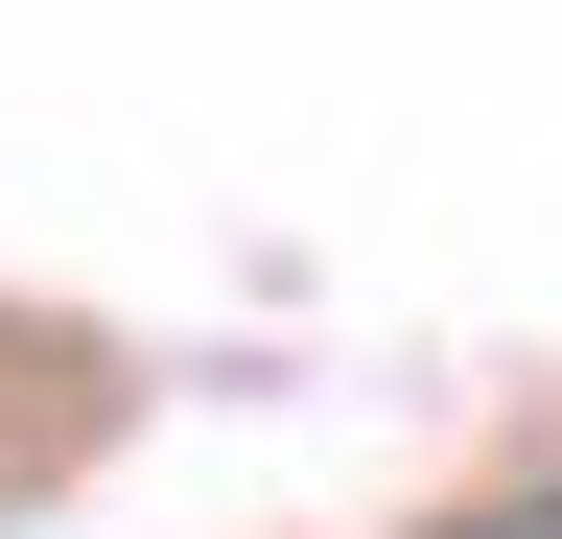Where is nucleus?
Segmentation results:
<instances>
[{"instance_id":"nucleus-1","label":"nucleus","mask_w":562,"mask_h":539,"mask_svg":"<svg viewBox=\"0 0 562 539\" xmlns=\"http://www.w3.org/2000/svg\"><path fill=\"white\" fill-rule=\"evenodd\" d=\"M422 539H562V469H539V493H469V516H422Z\"/></svg>"}]
</instances>
